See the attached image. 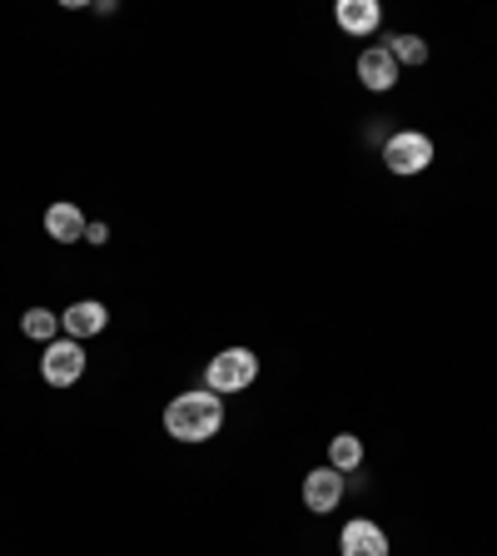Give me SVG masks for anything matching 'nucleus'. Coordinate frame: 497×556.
Segmentation results:
<instances>
[{
	"label": "nucleus",
	"instance_id": "nucleus-1",
	"mask_svg": "<svg viewBox=\"0 0 497 556\" xmlns=\"http://www.w3.org/2000/svg\"><path fill=\"white\" fill-rule=\"evenodd\" d=\"M224 428V397L209 393V388H189V393H174L170 407H164V432L174 442H209L220 438Z\"/></svg>",
	"mask_w": 497,
	"mask_h": 556
},
{
	"label": "nucleus",
	"instance_id": "nucleus-2",
	"mask_svg": "<svg viewBox=\"0 0 497 556\" xmlns=\"http://www.w3.org/2000/svg\"><path fill=\"white\" fill-rule=\"evenodd\" d=\"M254 378H259V353L254 348H220V353L209 358V368H204V388L209 393H220V397L249 393Z\"/></svg>",
	"mask_w": 497,
	"mask_h": 556
},
{
	"label": "nucleus",
	"instance_id": "nucleus-3",
	"mask_svg": "<svg viewBox=\"0 0 497 556\" xmlns=\"http://www.w3.org/2000/svg\"><path fill=\"white\" fill-rule=\"evenodd\" d=\"M433 154L438 150H433V139L423 129H398V135L383 139V164H388V174H403V179L428 169Z\"/></svg>",
	"mask_w": 497,
	"mask_h": 556
},
{
	"label": "nucleus",
	"instance_id": "nucleus-4",
	"mask_svg": "<svg viewBox=\"0 0 497 556\" xmlns=\"http://www.w3.org/2000/svg\"><path fill=\"white\" fill-rule=\"evenodd\" d=\"M85 343H75V338H55V343H46V353H40V378L50 382V388H75V382L85 378Z\"/></svg>",
	"mask_w": 497,
	"mask_h": 556
},
{
	"label": "nucleus",
	"instance_id": "nucleus-5",
	"mask_svg": "<svg viewBox=\"0 0 497 556\" xmlns=\"http://www.w3.org/2000/svg\"><path fill=\"white\" fill-rule=\"evenodd\" d=\"M348 497V477L334 472V467H313L309 477H303V507L319 511V517H328V511L338 507V502Z\"/></svg>",
	"mask_w": 497,
	"mask_h": 556
},
{
	"label": "nucleus",
	"instance_id": "nucleus-6",
	"mask_svg": "<svg viewBox=\"0 0 497 556\" xmlns=\"http://www.w3.org/2000/svg\"><path fill=\"white\" fill-rule=\"evenodd\" d=\"M338 556H388V532L369 517L344 521V532H338Z\"/></svg>",
	"mask_w": 497,
	"mask_h": 556
},
{
	"label": "nucleus",
	"instance_id": "nucleus-7",
	"mask_svg": "<svg viewBox=\"0 0 497 556\" xmlns=\"http://www.w3.org/2000/svg\"><path fill=\"white\" fill-rule=\"evenodd\" d=\"M60 328H65V338H75V343L100 338L104 328H110V308H104L100 299H80V303H70V308L60 313Z\"/></svg>",
	"mask_w": 497,
	"mask_h": 556
},
{
	"label": "nucleus",
	"instance_id": "nucleus-8",
	"mask_svg": "<svg viewBox=\"0 0 497 556\" xmlns=\"http://www.w3.org/2000/svg\"><path fill=\"white\" fill-rule=\"evenodd\" d=\"M334 25L344 35H353V40H369V35H378V25H383V5L378 0H338Z\"/></svg>",
	"mask_w": 497,
	"mask_h": 556
},
{
	"label": "nucleus",
	"instance_id": "nucleus-9",
	"mask_svg": "<svg viewBox=\"0 0 497 556\" xmlns=\"http://www.w3.org/2000/svg\"><path fill=\"white\" fill-rule=\"evenodd\" d=\"M359 85L363 90H373V94H388L398 85V65H394V55L383 46H369L359 55Z\"/></svg>",
	"mask_w": 497,
	"mask_h": 556
},
{
	"label": "nucleus",
	"instance_id": "nucleus-10",
	"mask_svg": "<svg viewBox=\"0 0 497 556\" xmlns=\"http://www.w3.org/2000/svg\"><path fill=\"white\" fill-rule=\"evenodd\" d=\"M46 233L55 243H85V229H90V219L80 214V204H70V199H60V204L46 208Z\"/></svg>",
	"mask_w": 497,
	"mask_h": 556
},
{
	"label": "nucleus",
	"instance_id": "nucleus-11",
	"mask_svg": "<svg viewBox=\"0 0 497 556\" xmlns=\"http://www.w3.org/2000/svg\"><path fill=\"white\" fill-rule=\"evenodd\" d=\"M21 333L30 338V343H55L65 328H60V313H50L46 303H35V308L21 313Z\"/></svg>",
	"mask_w": 497,
	"mask_h": 556
},
{
	"label": "nucleus",
	"instance_id": "nucleus-12",
	"mask_svg": "<svg viewBox=\"0 0 497 556\" xmlns=\"http://www.w3.org/2000/svg\"><path fill=\"white\" fill-rule=\"evenodd\" d=\"M328 467L344 477H353L363 467V438H353V432H338L334 442H328Z\"/></svg>",
	"mask_w": 497,
	"mask_h": 556
},
{
	"label": "nucleus",
	"instance_id": "nucleus-13",
	"mask_svg": "<svg viewBox=\"0 0 497 556\" xmlns=\"http://www.w3.org/2000/svg\"><path fill=\"white\" fill-rule=\"evenodd\" d=\"M383 50H388V55H394V65L398 70H418V65H428V40H423V35H388V46H383Z\"/></svg>",
	"mask_w": 497,
	"mask_h": 556
},
{
	"label": "nucleus",
	"instance_id": "nucleus-14",
	"mask_svg": "<svg viewBox=\"0 0 497 556\" xmlns=\"http://www.w3.org/2000/svg\"><path fill=\"white\" fill-rule=\"evenodd\" d=\"M85 239H90L95 249H100V243H110V224H104V219H95L90 229H85Z\"/></svg>",
	"mask_w": 497,
	"mask_h": 556
}]
</instances>
